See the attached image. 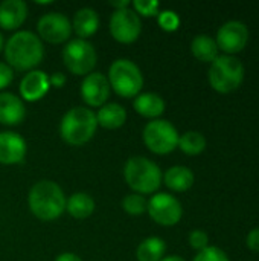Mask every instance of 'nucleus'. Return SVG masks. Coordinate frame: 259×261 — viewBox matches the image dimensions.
I'll return each instance as SVG.
<instances>
[{"mask_svg": "<svg viewBox=\"0 0 259 261\" xmlns=\"http://www.w3.org/2000/svg\"><path fill=\"white\" fill-rule=\"evenodd\" d=\"M6 64L12 70L29 72L34 70L44 57V46L41 38L31 31H17L5 43Z\"/></svg>", "mask_w": 259, "mask_h": 261, "instance_id": "f257e3e1", "label": "nucleus"}, {"mask_svg": "<svg viewBox=\"0 0 259 261\" xmlns=\"http://www.w3.org/2000/svg\"><path fill=\"white\" fill-rule=\"evenodd\" d=\"M66 196L63 188L53 180H38L29 191L27 205L32 214L43 220L52 222L63 216L66 211Z\"/></svg>", "mask_w": 259, "mask_h": 261, "instance_id": "f03ea898", "label": "nucleus"}, {"mask_svg": "<svg viewBox=\"0 0 259 261\" xmlns=\"http://www.w3.org/2000/svg\"><path fill=\"white\" fill-rule=\"evenodd\" d=\"M98 130L96 113L89 107H72L66 112L60 122V136L73 147L87 144Z\"/></svg>", "mask_w": 259, "mask_h": 261, "instance_id": "7ed1b4c3", "label": "nucleus"}, {"mask_svg": "<svg viewBox=\"0 0 259 261\" xmlns=\"http://www.w3.org/2000/svg\"><path fill=\"white\" fill-rule=\"evenodd\" d=\"M124 179L137 194H156L162 185L160 167L145 156H133L124 167Z\"/></svg>", "mask_w": 259, "mask_h": 261, "instance_id": "20e7f679", "label": "nucleus"}, {"mask_svg": "<svg viewBox=\"0 0 259 261\" xmlns=\"http://www.w3.org/2000/svg\"><path fill=\"white\" fill-rule=\"evenodd\" d=\"M107 78L114 93L122 98H136L143 87V75L139 66L128 58L113 61Z\"/></svg>", "mask_w": 259, "mask_h": 261, "instance_id": "39448f33", "label": "nucleus"}, {"mask_svg": "<svg viewBox=\"0 0 259 261\" xmlns=\"http://www.w3.org/2000/svg\"><path fill=\"white\" fill-rule=\"evenodd\" d=\"M244 80V66L234 55H218L209 69V83L220 93L234 92Z\"/></svg>", "mask_w": 259, "mask_h": 261, "instance_id": "423d86ee", "label": "nucleus"}, {"mask_svg": "<svg viewBox=\"0 0 259 261\" xmlns=\"http://www.w3.org/2000/svg\"><path fill=\"white\" fill-rule=\"evenodd\" d=\"M63 61L70 73L85 76L93 72L98 61V54L89 40L75 38L64 46Z\"/></svg>", "mask_w": 259, "mask_h": 261, "instance_id": "0eeeda50", "label": "nucleus"}, {"mask_svg": "<svg viewBox=\"0 0 259 261\" xmlns=\"http://www.w3.org/2000/svg\"><path fill=\"white\" fill-rule=\"evenodd\" d=\"M179 132L166 119L150 121L142 132L143 144L154 154H168L174 151L179 145Z\"/></svg>", "mask_w": 259, "mask_h": 261, "instance_id": "6e6552de", "label": "nucleus"}, {"mask_svg": "<svg viewBox=\"0 0 259 261\" xmlns=\"http://www.w3.org/2000/svg\"><path fill=\"white\" fill-rule=\"evenodd\" d=\"M147 211L150 217L162 226H174L183 216L182 203L177 197L168 193H156L148 200Z\"/></svg>", "mask_w": 259, "mask_h": 261, "instance_id": "1a4fd4ad", "label": "nucleus"}, {"mask_svg": "<svg viewBox=\"0 0 259 261\" xmlns=\"http://www.w3.org/2000/svg\"><path fill=\"white\" fill-rule=\"evenodd\" d=\"M140 32H142L140 17L131 8L118 9L111 14L110 34L116 41L122 44H131L139 38Z\"/></svg>", "mask_w": 259, "mask_h": 261, "instance_id": "9d476101", "label": "nucleus"}, {"mask_svg": "<svg viewBox=\"0 0 259 261\" xmlns=\"http://www.w3.org/2000/svg\"><path fill=\"white\" fill-rule=\"evenodd\" d=\"M37 31L41 40L52 44H61L72 35V21L61 12H47L40 17Z\"/></svg>", "mask_w": 259, "mask_h": 261, "instance_id": "9b49d317", "label": "nucleus"}, {"mask_svg": "<svg viewBox=\"0 0 259 261\" xmlns=\"http://www.w3.org/2000/svg\"><path fill=\"white\" fill-rule=\"evenodd\" d=\"M217 46L224 50L226 55L237 54L243 50L249 41V29L240 20L226 21L217 32Z\"/></svg>", "mask_w": 259, "mask_h": 261, "instance_id": "f8f14e48", "label": "nucleus"}, {"mask_svg": "<svg viewBox=\"0 0 259 261\" xmlns=\"http://www.w3.org/2000/svg\"><path fill=\"white\" fill-rule=\"evenodd\" d=\"M111 87L108 78L101 72H92L84 76L81 83V98L89 107H102L108 96Z\"/></svg>", "mask_w": 259, "mask_h": 261, "instance_id": "ddd939ff", "label": "nucleus"}, {"mask_svg": "<svg viewBox=\"0 0 259 261\" xmlns=\"http://www.w3.org/2000/svg\"><path fill=\"white\" fill-rule=\"evenodd\" d=\"M50 89L49 75L44 70L34 69L26 72V75L21 78L18 90L20 98L26 102H35L40 101Z\"/></svg>", "mask_w": 259, "mask_h": 261, "instance_id": "4468645a", "label": "nucleus"}, {"mask_svg": "<svg viewBox=\"0 0 259 261\" xmlns=\"http://www.w3.org/2000/svg\"><path fill=\"white\" fill-rule=\"evenodd\" d=\"M27 145L23 136L15 132H0V164L15 165L23 162Z\"/></svg>", "mask_w": 259, "mask_h": 261, "instance_id": "2eb2a0df", "label": "nucleus"}, {"mask_svg": "<svg viewBox=\"0 0 259 261\" xmlns=\"http://www.w3.org/2000/svg\"><path fill=\"white\" fill-rule=\"evenodd\" d=\"M26 116V107L20 96L11 92L0 93V124L18 125Z\"/></svg>", "mask_w": 259, "mask_h": 261, "instance_id": "dca6fc26", "label": "nucleus"}, {"mask_svg": "<svg viewBox=\"0 0 259 261\" xmlns=\"http://www.w3.org/2000/svg\"><path fill=\"white\" fill-rule=\"evenodd\" d=\"M27 5L23 0H5L0 3V28L6 31L18 29L27 18Z\"/></svg>", "mask_w": 259, "mask_h": 261, "instance_id": "f3484780", "label": "nucleus"}, {"mask_svg": "<svg viewBox=\"0 0 259 261\" xmlns=\"http://www.w3.org/2000/svg\"><path fill=\"white\" fill-rule=\"evenodd\" d=\"M99 29V15L93 8L84 6L78 9L72 20V31L81 40H87L89 37L95 35Z\"/></svg>", "mask_w": 259, "mask_h": 261, "instance_id": "a211bd4d", "label": "nucleus"}, {"mask_svg": "<svg viewBox=\"0 0 259 261\" xmlns=\"http://www.w3.org/2000/svg\"><path fill=\"white\" fill-rule=\"evenodd\" d=\"M133 107L134 110L148 119H159V116L163 115L165 112V101L159 93L154 92H145V93H139L134 101H133Z\"/></svg>", "mask_w": 259, "mask_h": 261, "instance_id": "6ab92c4d", "label": "nucleus"}, {"mask_svg": "<svg viewBox=\"0 0 259 261\" xmlns=\"http://www.w3.org/2000/svg\"><path fill=\"white\" fill-rule=\"evenodd\" d=\"M98 125L107 130L121 128L127 121V110L118 102H105L96 113Z\"/></svg>", "mask_w": 259, "mask_h": 261, "instance_id": "aec40b11", "label": "nucleus"}, {"mask_svg": "<svg viewBox=\"0 0 259 261\" xmlns=\"http://www.w3.org/2000/svg\"><path fill=\"white\" fill-rule=\"evenodd\" d=\"M163 182L169 190L176 193H183L194 185V173L188 167L176 165L166 170V173L163 174Z\"/></svg>", "mask_w": 259, "mask_h": 261, "instance_id": "412c9836", "label": "nucleus"}, {"mask_svg": "<svg viewBox=\"0 0 259 261\" xmlns=\"http://www.w3.org/2000/svg\"><path fill=\"white\" fill-rule=\"evenodd\" d=\"M95 200L87 193H75L66 202V211L76 220L90 217L95 211Z\"/></svg>", "mask_w": 259, "mask_h": 261, "instance_id": "4be33fe9", "label": "nucleus"}, {"mask_svg": "<svg viewBox=\"0 0 259 261\" xmlns=\"http://www.w3.org/2000/svg\"><path fill=\"white\" fill-rule=\"evenodd\" d=\"M166 245L160 237H148L142 240L136 249L139 261H160L165 257Z\"/></svg>", "mask_w": 259, "mask_h": 261, "instance_id": "5701e85b", "label": "nucleus"}, {"mask_svg": "<svg viewBox=\"0 0 259 261\" xmlns=\"http://www.w3.org/2000/svg\"><path fill=\"white\" fill-rule=\"evenodd\" d=\"M191 50L194 54V57L200 61H214L218 57V46L217 41L206 35V34H200L195 35L192 43H191Z\"/></svg>", "mask_w": 259, "mask_h": 261, "instance_id": "b1692460", "label": "nucleus"}, {"mask_svg": "<svg viewBox=\"0 0 259 261\" xmlns=\"http://www.w3.org/2000/svg\"><path fill=\"white\" fill-rule=\"evenodd\" d=\"M177 147L189 156H197L206 148V138L200 132L191 130V132L180 135Z\"/></svg>", "mask_w": 259, "mask_h": 261, "instance_id": "393cba45", "label": "nucleus"}, {"mask_svg": "<svg viewBox=\"0 0 259 261\" xmlns=\"http://www.w3.org/2000/svg\"><path fill=\"white\" fill-rule=\"evenodd\" d=\"M147 206H148V200L137 193L128 194L122 200V210L130 216H142L143 213H147Z\"/></svg>", "mask_w": 259, "mask_h": 261, "instance_id": "a878e982", "label": "nucleus"}, {"mask_svg": "<svg viewBox=\"0 0 259 261\" xmlns=\"http://www.w3.org/2000/svg\"><path fill=\"white\" fill-rule=\"evenodd\" d=\"M131 6L139 17H154L160 12V3L156 0H134L131 2Z\"/></svg>", "mask_w": 259, "mask_h": 261, "instance_id": "bb28decb", "label": "nucleus"}, {"mask_svg": "<svg viewBox=\"0 0 259 261\" xmlns=\"http://www.w3.org/2000/svg\"><path fill=\"white\" fill-rule=\"evenodd\" d=\"M157 23H159V26H160L163 31L172 32V31H176V29L180 26V17H179L174 11L165 9V11H160V12L157 14Z\"/></svg>", "mask_w": 259, "mask_h": 261, "instance_id": "cd10ccee", "label": "nucleus"}, {"mask_svg": "<svg viewBox=\"0 0 259 261\" xmlns=\"http://www.w3.org/2000/svg\"><path fill=\"white\" fill-rule=\"evenodd\" d=\"M194 261H229V257L223 249L217 246H208L195 255Z\"/></svg>", "mask_w": 259, "mask_h": 261, "instance_id": "c85d7f7f", "label": "nucleus"}, {"mask_svg": "<svg viewBox=\"0 0 259 261\" xmlns=\"http://www.w3.org/2000/svg\"><path fill=\"white\" fill-rule=\"evenodd\" d=\"M189 245H191L194 249H197V251L200 252V251H203L205 248L209 246V237H208V234H206L205 231H202V229H194V231L189 234Z\"/></svg>", "mask_w": 259, "mask_h": 261, "instance_id": "c756f323", "label": "nucleus"}, {"mask_svg": "<svg viewBox=\"0 0 259 261\" xmlns=\"http://www.w3.org/2000/svg\"><path fill=\"white\" fill-rule=\"evenodd\" d=\"M14 80V70L6 64L0 61V90L6 89Z\"/></svg>", "mask_w": 259, "mask_h": 261, "instance_id": "7c9ffc66", "label": "nucleus"}, {"mask_svg": "<svg viewBox=\"0 0 259 261\" xmlns=\"http://www.w3.org/2000/svg\"><path fill=\"white\" fill-rule=\"evenodd\" d=\"M66 81H67V78H66V75H64L63 72H53V73L49 76V83H50V86L55 87V89L63 87V86L66 84Z\"/></svg>", "mask_w": 259, "mask_h": 261, "instance_id": "2f4dec72", "label": "nucleus"}, {"mask_svg": "<svg viewBox=\"0 0 259 261\" xmlns=\"http://www.w3.org/2000/svg\"><path fill=\"white\" fill-rule=\"evenodd\" d=\"M247 246H249V249L259 252V228L252 229L249 232V236H247Z\"/></svg>", "mask_w": 259, "mask_h": 261, "instance_id": "473e14b6", "label": "nucleus"}, {"mask_svg": "<svg viewBox=\"0 0 259 261\" xmlns=\"http://www.w3.org/2000/svg\"><path fill=\"white\" fill-rule=\"evenodd\" d=\"M55 261H82L81 260V257L79 255H76V254H73V252H63V254H60Z\"/></svg>", "mask_w": 259, "mask_h": 261, "instance_id": "72a5a7b5", "label": "nucleus"}, {"mask_svg": "<svg viewBox=\"0 0 259 261\" xmlns=\"http://www.w3.org/2000/svg\"><path fill=\"white\" fill-rule=\"evenodd\" d=\"M110 6L114 8V11L118 9H124V8H130L131 2L130 0H118V2H110Z\"/></svg>", "mask_w": 259, "mask_h": 261, "instance_id": "f704fd0d", "label": "nucleus"}, {"mask_svg": "<svg viewBox=\"0 0 259 261\" xmlns=\"http://www.w3.org/2000/svg\"><path fill=\"white\" fill-rule=\"evenodd\" d=\"M160 261H186L183 257L180 255H168V257H163Z\"/></svg>", "mask_w": 259, "mask_h": 261, "instance_id": "c9c22d12", "label": "nucleus"}, {"mask_svg": "<svg viewBox=\"0 0 259 261\" xmlns=\"http://www.w3.org/2000/svg\"><path fill=\"white\" fill-rule=\"evenodd\" d=\"M5 49V37H3V34L0 32V52Z\"/></svg>", "mask_w": 259, "mask_h": 261, "instance_id": "e433bc0d", "label": "nucleus"}]
</instances>
